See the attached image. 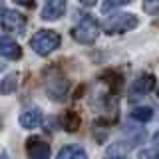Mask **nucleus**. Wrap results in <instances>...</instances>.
Wrapping results in <instances>:
<instances>
[{
    "label": "nucleus",
    "instance_id": "obj_1",
    "mask_svg": "<svg viewBox=\"0 0 159 159\" xmlns=\"http://www.w3.org/2000/svg\"><path fill=\"white\" fill-rule=\"evenodd\" d=\"M60 42H62V38H60L58 32H54V30H38L30 38V48L38 56H48L56 48H60Z\"/></svg>",
    "mask_w": 159,
    "mask_h": 159
},
{
    "label": "nucleus",
    "instance_id": "obj_2",
    "mask_svg": "<svg viewBox=\"0 0 159 159\" xmlns=\"http://www.w3.org/2000/svg\"><path fill=\"white\" fill-rule=\"evenodd\" d=\"M99 36V24L93 16L86 14L82 20L78 22V26L72 30V38L76 40L78 44H92L96 42Z\"/></svg>",
    "mask_w": 159,
    "mask_h": 159
},
{
    "label": "nucleus",
    "instance_id": "obj_3",
    "mask_svg": "<svg viewBox=\"0 0 159 159\" xmlns=\"http://www.w3.org/2000/svg\"><path fill=\"white\" fill-rule=\"evenodd\" d=\"M139 26V18L133 16V14H116V16H111L109 20H106V24H103V30H106L107 34H125L129 30H135Z\"/></svg>",
    "mask_w": 159,
    "mask_h": 159
},
{
    "label": "nucleus",
    "instance_id": "obj_4",
    "mask_svg": "<svg viewBox=\"0 0 159 159\" xmlns=\"http://www.w3.org/2000/svg\"><path fill=\"white\" fill-rule=\"evenodd\" d=\"M153 88H155V76L153 74H143L137 80H133V84L129 86V99L133 102V99L147 96V93L153 92Z\"/></svg>",
    "mask_w": 159,
    "mask_h": 159
},
{
    "label": "nucleus",
    "instance_id": "obj_5",
    "mask_svg": "<svg viewBox=\"0 0 159 159\" xmlns=\"http://www.w3.org/2000/svg\"><path fill=\"white\" fill-rule=\"evenodd\" d=\"M26 153L30 159H50L52 149H50L48 141L34 135V137H28V141H26Z\"/></svg>",
    "mask_w": 159,
    "mask_h": 159
},
{
    "label": "nucleus",
    "instance_id": "obj_6",
    "mask_svg": "<svg viewBox=\"0 0 159 159\" xmlns=\"http://www.w3.org/2000/svg\"><path fill=\"white\" fill-rule=\"evenodd\" d=\"M2 26L6 32L12 34H22L26 30V16L16 12V10H6L2 16Z\"/></svg>",
    "mask_w": 159,
    "mask_h": 159
},
{
    "label": "nucleus",
    "instance_id": "obj_7",
    "mask_svg": "<svg viewBox=\"0 0 159 159\" xmlns=\"http://www.w3.org/2000/svg\"><path fill=\"white\" fill-rule=\"evenodd\" d=\"M66 0H46L42 6V12H40V16L42 20H46V22H52V20H58L62 18L64 14H66Z\"/></svg>",
    "mask_w": 159,
    "mask_h": 159
},
{
    "label": "nucleus",
    "instance_id": "obj_8",
    "mask_svg": "<svg viewBox=\"0 0 159 159\" xmlns=\"http://www.w3.org/2000/svg\"><path fill=\"white\" fill-rule=\"evenodd\" d=\"M0 56L6 60H20L22 58V48L10 36H0Z\"/></svg>",
    "mask_w": 159,
    "mask_h": 159
},
{
    "label": "nucleus",
    "instance_id": "obj_9",
    "mask_svg": "<svg viewBox=\"0 0 159 159\" xmlns=\"http://www.w3.org/2000/svg\"><path fill=\"white\" fill-rule=\"evenodd\" d=\"M42 119H44V116L38 107H30L20 113V125L24 129H36L42 125Z\"/></svg>",
    "mask_w": 159,
    "mask_h": 159
},
{
    "label": "nucleus",
    "instance_id": "obj_10",
    "mask_svg": "<svg viewBox=\"0 0 159 159\" xmlns=\"http://www.w3.org/2000/svg\"><path fill=\"white\" fill-rule=\"evenodd\" d=\"M56 159H88V153H86V149L82 145H78V143H68V145H64L58 151Z\"/></svg>",
    "mask_w": 159,
    "mask_h": 159
},
{
    "label": "nucleus",
    "instance_id": "obj_11",
    "mask_svg": "<svg viewBox=\"0 0 159 159\" xmlns=\"http://www.w3.org/2000/svg\"><path fill=\"white\" fill-rule=\"evenodd\" d=\"M48 96L54 98V99H64L68 93V82L66 80H54V82H48Z\"/></svg>",
    "mask_w": 159,
    "mask_h": 159
},
{
    "label": "nucleus",
    "instance_id": "obj_12",
    "mask_svg": "<svg viewBox=\"0 0 159 159\" xmlns=\"http://www.w3.org/2000/svg\"><path fill=\"white\" fill-rule=\"evenodd\" d=\"M127 151H129L127 143H121V141L111 143V145L106 149V159H125Z\"/></svg>",
    "mask_w": 159,
    "mask_h": 159
},
{
    "label": "nucleus",
    "instance_id": "obj_13",
    "mask_svg": "<svg viewBox=\"0 0 159 159\" xmlns=\"http://www.w3.org/2000/svg\"><path fill=\"white\" fill-rule=\"evenodd\" d=\"M153 117V109L149 106H137L135 109H131V113H129V119H133V121L137 123H147L149 119Z\"/></svg>",
    "mask_w": 159,
    "mask_h": 159
},
{
    "label": "nucleus",
    "instance_id": "obj_14",
    "mask_svg": "<svg viewBox=\"0 0 159 159\" xmlns=\"http://www.w3.org/2000/svg\"><path fill=\"white\" fill-rule=\"evenodd\" d=\"M16 88H18V76L16 74H8V76L0 82V93H14Z\"/></svg>",
    "mask_w": 159,
    "mask_h": 159
},
{
    "label": "nucleus",
    "instance_id": "obj_15",
    "mask_svg": "<svg viewBox=\"0 0 159 159\" xmlns=\"http://www.w3.org/2000/svg\"><path fill=\"white\" fill-rule=\"evenodd\" d=\"M131 2H133V0H103L102 12L107 14V12H111V10H116L119 6H125V4H131Z\"/></svg>",
    "mask_w": 159,
    "mask_h": 159
},
{
    "label": "nucleus",
    "instance_id": "obj_16",
    "mask_svg": "<svg viewBox=\"0 0 159 159\" xmlns=\"http://www.w3.org/2000/svg\"><path fill=\"white\" fill-rule=\"evenodd\" d=\"M78 127H80V117H78V113L68 111V113H66V121H64V129H66V131H76Z\"/></svg>",
    "mask_w": 159,
    "mask_h": 159
},
{
    "label": "nucleus",
    "instance_id": "obj_17",
    "mask_svg": "<svg viewBox=\"0 0 159 159\" xmlns=\"http://www.w3.org/2000/svg\"><path fill=\"white\" fill-rule=\"evenodd\" d=\"M143 10L149 16H159V0H143Z\"/></svg>",
    "mask_w": 159,
    "mask_h": 159
},
{
    "label": "nucleus",
    "instance_id": "obj_18",
    "mask_svg": "<svg viewBox=\"0 0 159 159\" xmlns=\"http://www.w3.org/2000/svg\"><path fill=\"white\" fill-rule=\"evenodd\" d=\"M137 159H159L157 149H141L137 153Z\"/></svg>",
    "mask_w": 159,
    "mask_h": 159
},
{
    "label": "nucleus",
    "instance_id": "obj_19",
    "mask_svg": "<svg viewBox=\"0 0 159 159\" xmlns=\"http://www.w3.org/2000/svg\"><path fill=\"white\" fill-rule=\"evenodd\" d=\"M16 4H20V6H34V2L36 0H14Z\"/></svg>",
    "mask_w": 159,
    "mask_h": 159
},
{
    "label": "nucleus",
    "instance_id": "obj_20",
    "mask_svg": "<svg viewBox=\"0 0 159 159\" xmlns=\"http://www.w3.org/2000/svg\"><path fill=\"white\" fill-rule=\"evenodd\" d=\"M153 145H155V149H159V131H155V133H153Z\"/></svg>",
    "mask_w": 159,
    "mask_h": 159
},
{
    "label": "nucleus",
    "instance_id": "obj_21",
    "mask_svg": "<svg viewBox=\"0 0 159 159\" xmlns=\"http://www.w3.org/2000/svg\"><path fill=\"white\" fill-rule=\"evenodd\" d=\"M80 2H82L84 6H93V4H96L98 0H80Z\"/></svg>",
    "mask_w": 159,
    "mask_h": 159
},
{
    "label": "nucleus",
    "instance_id": "obj_22",
    "mask_svg": "<svg viewBox=\"0 0 159 159\" xmlns=\"http://www.w3.org/2000/svg\"><path fill=\"white\" fill-rule=\"evenodd\" d=\"M4 12H6V6H4V0H0V18L4 16Z\"/></svg>",
    "mask_w": 159,
    "mask_h": 159
},
{
    "label": "nucleus",
    "instance_id": "obj_23",
    "mask_svg": "<svg viewBox=\"0 0 159 159\" xmlns=\"http://www.w3.org/2000/svg\"><path fill=\"white\" fill-rule=\"evenodd\" d=\"M0 159H10V157H8V153L4 151V149H0Z\"/></svg>",
    "mask_w": 159,
    "mask_h": 159
},
{
    "label": "nucleus",
    "instance_id": "obj_24",
    "mask_svg": "<svg viewBox=\"0 0 159 159\" xmlns=\"http://www.w3.org/2000/svg\"><path fill=\"white\" fill-rule=\"evenodd\" d=\"M157 96H159V92H157Z\"/></svg>",
    "mask_w": 159,
    "mask_h": 159
}]
</instances>
